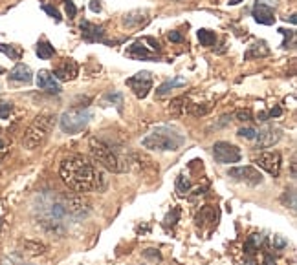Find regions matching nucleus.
Returning a JSON list of instances; mask_svg holds the SVG:
<instances>
[{
  "label": "nucleus",
  "instance_id": "obj_16",
  "mask_svg": "<svg viewBox=\"0 0 297 265\" xmlns=\"http://www.w3.org/2000/svg\"><path fill=\"white\" fill-rule=\"evenodd\" d=\"M37 86L48 93H61V84L48 70H41L37 73Z\"/></svg>",
  "mask_w": 297,
  "mask_h": 265
},
{
  "label": "nucleus",
  "instance_id": "obj_14",
  "mask_svg": "<svg viewBox=\"0 0 297 265\" xmlns=\"http://www.w3.org/2000/svg\"><path fill=\"white\" fill-rule=\"evenodd\" d=\"M79 73V66L76 61L72 59H64L61 66H57L55 71H53V77L57 81H74Z\"/></svg>",
  "mask_w": 297,
  "mask_h": 265
},
{
  "label": "nucleus",
  "instance_id": "obj_5",
  "mask_svg": "<svg viewBox=\"0 0 297 265\" xmlns=\"http://www.w3.org/2000/svg\"><path fill=\"white\" fill-rule=\"evenodd\" d=\"M92 119V113L88 110H83V108H70L66 110L64 113L59 119V126L64 134H77L88 125V121Z\"/></svg>",
  "mask_w": 297,
  "mask_h": 265
},
{
  "label": "nucleus",
  "instance_id": "obj_21",
  "mask_svg": "<svg viewBox=\"0 0 297 265\" xmlns=\"http://www.w3.org/2000/svg\"><path fill=\"white\" fill-rule=\"evenodd\" d=\"M35 53H37L39 59L48 61V59H52V57L55 55V50H53V46L50 44V42L43 41V42H39V44H37V48H35Z\"/></svg>",
  "mask_w": 297,
  "mask_h": 265
},
{
  "label": "nucleus",
  "instance_id": "obj_24",
  "mask_svg": "<svg viewBox=\"0 0 297 265\" xmlns=\"http://www.w3.org/2000/svg\"><path fill=\"white\" fill-rule=\"evenodd\" d=\"M0 51L4 53V55H8L11 59V61H17V59H20V53H22V50L17 46H11V44H2L0 42Z\"/></svg>",
  "mask_w": 297,
  "mask_h": 265
},
{
  "label": "nucleus",
  "instance_id": "obj_1",
  "mask_svg": "<svg viewBox=\"0 0 297 265\" xmlns=\"http://www.w3.org/2000/svg\"><path fill=\"white\" fill-rule=\"evenodd\" d=\"M59 174H61L62 183L74 192H99L107 185L103 172L81 156H70L62 159Z\"/></svg>",
  "mask_w": 297,
  "mask_h": 265
},
{
  "label": "nucleus",
  "instance_id": "obj_37",
  "mask_svg": "<svg viewBox=\"0 0 297 265\" xmlns=\"http://www.w3.org/2000/svg\"><path fill=\"white\" fill-rule=\"evenodd\" d=\"M259 121H268V113L260 112V113H259Z\"/></svg>",
  "mask_w": 297,
  "mask_h": 265
},
{
  "label": "nucleus",
  "instance_id": "obj_29",
  "mask_svg": "<svg viewBox=\"0 0 297 265\" xmlns=\"http://www.w3.org/2000/svg\"><path fill=\"white\" fill-rule=\"evenodd\" d=\"M178 216H180V210L178 209H173V212H169V214H167V218H165V227H167L169 223H171V227H175Z\"/></svg>",
  "mask_w": 297,
  "mask_h": 265
},
{
  "label": "nucleus",
  "instance_id": "obj_7",
  "mask_svg": "<svg viewBox=\"0 0 297 265\" xmlns=\"http://www.w3.org/2000/svg\"><path fill=\"white\" fill-rule=\"evenodd\" d=\"M227 176L233 179V181H239V183H246V185H260L262 183V174L253 167H235V168H229L227 170Z\"/></svg>",
  "mask_w": 297,
  "mask_h": 265
},
{
  "label": "nucleus",
  "instance_id": "obj_25",
  "mask_svg": "<svg viewBox=\"0 0 297 265\" xmlns=\"http://www.w3.org/2000/svg\"><path fill=\"white\" fill-rule=\"evenodd\" d=\"M191 191V181H189L185 176H178L176 177V192H178L180 196L187 194V192Z\"/></svg>",
  "mask_w": 297,
  "mask_h": 265
},
{
  "label": "nucleus",
  "instance_id": "obj_20",
  "mask_svg": "<svg viewBox=\"0 0 297 265\" xmlns=\"http://www.w3.org/2000/svg\"><path fill=\"white\" fill-rule=\"evenodd\" d=\"M270 50L268 46H266V42H257V44H253V46H250V50L246 51V55L244 59L246 61H250V59H253V57H264V55H268Z\"/></svg>",
  "mask_w": 297,
  "mask_h": 265
},
{
  "label": "nucleus",
  "instance_id": "obj_13",
  "mask_svg": "<svg viewBox=\"0 0 297 265\" xmlns=\"http://www.w3.org/2000/svg\"><path fill=\"white\" fill-rule=\"evenodd\" d=\"M81 35L86 42H107L105 39V29L97 24H92L88 20H83L81 22Z\"/></svg>",
  "mask_w": 297,
  "mask_h": 265
},
{
  "label": "nucleus",
  "instance_id": "obj_28",
  "mask_svg": "<svg viewBox=\"0 0 297 265\" xmlns=\"http://www.w3.org/2000/svg\"><path fill=\"white\" fill-rule=\"evenodd\" d=\"M239 135L244 137V139H255L257 130H253V128H250V126H246V128H241V130H239Z\"/></svg>",
  "mask_w": 297,
  "mask_h": 265
},
{
  "label": "nucleus",
  "instance_id": "obj_34",
  "mask_svg": "<svg viewBox=\"0 0 297 265\" xmlns=\"http://www.w3.org/2000/svg\"><path fill=\"white\" fill-rule=\"evenodd\" d=\"M90 10L94 11V13H99V11H101V4H99V0H90Z\"/></svg>",
  "mask_w": 297,
  "mask_h": 265
},
{
  "label": "nucleus",
  "instance_id": "obj_8",
  "mask_svg": "<svg viewBox=\"0 0 297 265\" xmlns=\"http://www.w3.org/2000/svg\"><path fill=\"white\" fill-rule=\"evenodd\" d=\"M61 203L64 207L66 214H70L72 218H77V219L86 218L90 212L88 201L83 200L81 196H62Z\"/></svg>",
  "mask_w": 297,
  "mask_h": 265
},
{
  "label": "nucleus",
  "instance_id": "obj_41",
  "mask_svg": "<svg viewBox=\"0 0 297 265\" xmlns=\"http://www.w3.org/2000/svg\"><path fill=\"white\" fill-rule=\"evenodd\" d=\"M290 22H292V24H295V22H297V19H295V15H292V17H290Z\"/></svg>",
  "mask_w": 297,
  "mask_h": 265
},
{
  "label": "nucleus",
  "instance_id": "obj_39",
  "mask_svg": "<svg viewBox=\"0 0 297 265\" xmlns=\"http://www.w3.org/2000/svg\"><path fill=\"white\" fill-rule=\"evenodd\" d=\"M292 177L295 179V161H292Z\"/></svg>",
  "mask_w": 297,
  "mask_h": 265
},
{
  "label": "nucleus",
  "instance_id": "obj_4",
  "mask_svg": "<svg viewBox=\"0 0 297 265\" xmlns=\"http://www.w3.org/2000/svg\"><path fill=\"white\" fill-rule=\"evenodd\" d=\"M53 125H55V116L53 113H41L33 119V123L28 126V130L24 134L22 144L24 148L35 150L46 141V137L52 132Z\"/></svg>",
  "mask_w": 297,
  "mask_h": 265
},
{
  "label": "nucleus",
  "instance_id": "obj_10",
  "mask_svg": "<svg viewBox=\"0 0 297 265\" xmlns=\"http://www.w3.org/2000/svg\"><path fill=\"white\" fill-rule=\"evenodd\" d=\"M281 154L279 152H262L255 158V165L260 167L262 170L270 174V176L277 177L281 174Z\"/></svg>",
  "mask_w": 297,
  "mask_h": 265
},
{
  "label": "nucleus",
  "instance_id": "obj_18",
  "mask_svg": "<svg viewBox=\"0 0 297 265\" xmlns=\"http://www.w3.org/2000/svg\"><path fill=\"white\" fill-rule=\"evenodd\" d=\"M101 106H116L121 112L123 110V95L119 92H109L105 93L101 99Z\"/></svg>",
  "mask_w": 297,
  "mask_h": 265
},
{
  "label": "nucleus",
  "instance_id": "obj_22",
  "mask_svg": "<svg viewBox=\"0 0 297 265\" xmlns=\"http://www.w3.org/2000/svg\"><path fill=\"white\" fill-rule=\"evenodd\" d=\"M140 15H142V11H132V13L125 15L123 24H125V26H145V24L149 22V19H147V17L140 19Z\"/></svg>",
  "mask_w": 297,
  "mask_h": 265
},
{
  "label": "nucleus",
  "instance_id": "obj_3",
  "mask_svg": "<svg viewBox=\"0 0 297 265\" xmlns=\"http://www.w3.org/2000/svg\"><path fill=\"white\" fill-rule=\"evenodd\" d=\"M90 154L94 156V159L101 167H105L110 172H127L130 168V159L125 158L116 148H112L109 143L95 139V137L90 141Z\"/></svg>",
  "mask_w": 297,
  "mask_h": 265
},
{
  "label": "nucleus",
  "instance_id": "obj_44",
  "mask_svg": "<svg viewBox=\"0 0 297 265\" xmlns=\"http://www.w3.org/2000/svg\"><path fill=\"white\" fill-rule=\"evenodd\" d=\"M242 265H250V263H242Z\"/></svg>",
  "mask_w": 297,
  "mask_h": 265
},
{
  "label": "nucleus",
  "instance_id": "obj_15",
  "mask_svg": "<svg viewBox=\"0 0 297 265\" xmlns=\"http://www.w3.org/2000/svg\"><path fill=\"white\" fill-rule=\"evenodd\" d=\"M251 17L255 19V22L264 24V26H272V24H275L274 10L266 4H260V2H257V4L253 6V10H251Z\"/></svg>",
  "mask_w": 297,
  "mask_h": 265
},
{
  "label": "nucleus",
  "instance_id": "obj_12",
  "mask_svg": "<svg viewBox=\"0 0 297 265\" xmlns=\"http://www.w3.org/2000/svg\"><path fill=\"white\" fill-rule=\"evenodd\" d=\"M125 55L134 59V61H158L156 51H151L147 46H143V42H134L127 48Z\"/></svg>",
  "mask_w": 297,
  "mask_h": 265
},
{
  "label": "nucleus",
  "instance_id": "obj_23",
  "mask_svg": "<svg viewBox=\"0 0 297 265\" xmlns=\"http://www.w3.org/2000/svg\"><path fill=\"white\" fill-rule=\"evenodd\" d=\"M198 35V41H200V44L202 46H213L215 44V41H217V37H215V33L209 31V29H200V31L196 33Z\"/></svg>",
  "mask_w": 297,
  "mask_h": 265
},
{
  "label": "nucleus",
  "instance_id": "obj_11",
  "mask_svg": "<svg viewBox=\"0 0 297 265\" xmlns=\"http://www.w3.org/2000/svg\"><path fill=\"white\" fill-rule=\"evenodd\" d=\"M279 139H281V130H279V128H274V126H266V128L259 130L257 132V135H255L257 148H268V146H274Z\"/></svg>",
  "mask_w": 297,
  "mask_h": 265
},
{
  "label": "nucleus",
  "instance_id": "obj_2",
  "mask_svg": "<svg viewBox=\"0 0 297 265\" xmlns=\"http://www.w3.org/2000/svg\"><path fill=\"white\" fill-rule=\"evenodd\" d=\"M185 143V135L171 126H156L142 139L143 148L160 150V152H169V150H180Z\"/></svg>",
  "mask_w": 297,
  "mask_h": 265
},
{
  "label": "nucleus",
  "instance_id": "obj_6",
  "mask_svg": "<svg viewBox=\"0 0 297 265\" xmlns=\"http://www.w3.org/2000/svg\"><path fill=\"white\" fill-rule=\"evenodd\" d=\"M213 158L220 165H231L239 163L242 158L241 148H237L235 144L226 143V141H218L213 144Z\"/></svg>",
  "mask_w": 297,
  "mask_h": 265
},
{
  "label": "nucleus",
  "instance_id": "obj_36",
  "mask_svg": "<svg viewBox=\"0 0 297 265\" xmlns=\"http://www.w3.org/2000/svg\"><path fill=\"white\" fill-rule=\"evenodd\" d=\"M264 263H266V265H275V260L270 254H266V256H264Z\"/></svg>",
  "mask_w": 297,
  "mask_h": 265
},
{
  "label": "nucleus",
  "instance_id": "obj_9",
  "mask_svg": "<svg viewBox=\"0 0 297 265\" xmlns=\"http://www.w3.org/2000/svg\"><path fill=\"white\" fill-rule=\"evenodd\" d=\"M127 86L134 92L138 99H145L152 88V75L149 71H140V73L132 75L127 79Z\"/></svg>",
  "mask_w": 297,
  "mask_h": 265
},
{
  "label": "nucleus",
  "instance_id": "obj_17",
  "mask_svg": "<svg viewBox=\"0 0 297 265\" xmlns=\"http://www.w3.org/2000/svg\"><path fill=\"white\" fill-rule=\"evenodd\" d=\"M10 81H13V83H31L33 71L29 70V66L20 64L19 62V64L10 71Z\"/></svg>",
  "mask_w": 297,
  "mask_h": 265
},
{
  "label": "nucleus",
  "instance_id": "obj_31",
  "mask_svg": "<svg viewBox=\"0 0 297 265\" xmlns=\"http://www.w3.org/2000/svg\"><path fill=\"white\" fill-rule=\"evenodd\" d=\"M64 2H66V13H68V19H74L77 13V8L74 6L72 0H64Z\"/></svg>",
  "mask_w": 297,
  "mask_h": 265
},
{
  "label": "nucleus",
  "instance_id": "obj_33",
  "mask_svg": "<svg viewBox=\"0 0 297 265\" xmlns=\"http://www.w3.org/2000/svg\"><path fill=\"white\" fill-rule=\"evenodd\" d=\"M169 41H173V42H182V41H184V37H182V35H180L178 31H171L169 33Z\"/></svg>",
  "mask_w": 297,
  "mask_h": 265
},
{
  "label": "nucleus",
  "instance_id": "obj_43",
  "mask_svg": "<svg viewBox=\"0 0 297 265\" xmlns=\"http://www.w3.org/2000/svg\"><path fill=\"white\" fill-rule=\"evenodd\" d=\"M0 73H4V68H2V66H0Z\"/></svg>",
  "mask_w": 297,
  "mask_h": 265
},
{
  "label": "nucleus",
  "instance_id": "obj_30",
  "mask_svg": "<svg viewBox=\"0 0 297 265\" xmlns=\"http://www.w3.org/2000/svg\"><path fill=\"white\" fill-rule=\"evenodd\" d=\"M235 116H237V119H239V121H251V119H253V116H251V110H248V108H246V110H239Z\"/></svg>",
  "mask_w": 297,
  "mask_h": 265
},
{
  "label": "nucleus",
  "instance_id": "obj_26",
  "mask_svg": "<svg viewBox=\"0 0 297 265\" xmlns=\"http://www.w3.org/2000/svg\"><path fill=\"white\" fill-rule=\"evenodd\" d=\"M24 247H26V251H28L29 254H43V252L46 251V247H44L43 243H31V242H26V243H24Z\"/></svg>",
  "mask_w": 297,
  "mask_h": 265
},
{
  "label": "nucleus",
  "instance_id": "obj_27",
  "mask_svg": "<svg viewBox=\"0 0 297 265\" xmlns=\"http://www.w3.org/2000/svg\"><path fill=\"white\" fill-rule=\"evenodd\" d=\"M13 112V104L11 102H0V119H8Z\"/></svg>",
  "mask_w": 297,
  "mask_h": 265
},
{
  "label": "nucleus",
  "instance_id": "obj_42",
  "mask_svg": "<svg viewBox=\"0 0 297 265\" xmlns=\"http://www.w3.org/2000/svg\"><path fill=\"white\" fill-rule=\"evenodd\" d=\"M4 148V139H2V135H0V150Z\"/></svg>",
  "mask_w": 297,
  "mask_h": 265
},
{
  "label": "nucleus",
  "instance_id": "obj_35",
  "mask_svg": "<svg viewBox=\"0 0 297 265\" xmlns=\"http://www.w3.org/2000/svg\"><path fill=\"white\" fill-rule=\"evenodd\" d=\"M281 113H283V110H281L279 106H275V108H272V110H270V117H279Z\"/></svg>",
  "mask_w": 297,
  "mask_h": 265
},
{
  "label": "nucleus",
  "instance_id": "obj_32",
  "mask_svg": "<svg viewBox=\"0 0 297 265\" xmlns=\"http://www.w3.org/2000/svg\"><path fill=\"white\" fill-rule=\"evenodd\" d=\"M43 10L46 11V13L50 15V17H53L55 20H61V15H59V11H57L55 8H53V6H44Z\"/></svg>",
  "mask_w": 297,
  "mask_h": 265
},
{
  "label": "nucleus",
  "instance_id": "obj_19",
  "mask_svg": "<svg viewBox=\"0 0 297 265\" xmlns=\"http://www.w3.org/2000/svg\"><path fill=\"white\" fill-rule=\"evenodd\" d=\"M176 86H185V79H184V77H175L173 81H167V83H163V84L160 86V88L156 90V95H158V97L169 95L171 90L176 88Z\"/></svg>",
  "mask_w": 297,
  "mask_h": 265
},
{
  "label": "nucleus",
  "instance_id": "obj_40",
  "mask_svg": "<svg viewBox=\"0 0 297 265\" xmlns=\"http://www.w3.org/2000/svg\"><path fill=\"white\" fill-rule=\"evenodd\" d=\"M241 2H242V0H229L231 6H237V4H241Z\"/></svg>",
  "mask_w": 297,
  "mask_h": 265
},
{
  "label": "nucleus",
  "instance_id": "obj_38",
  "mask_svg": "<svg viewBox=\"0 0 297 265\" xmlns=\"http://www.w3.org/2000/svg\"><path fill=\"white\" fill-rule=\"evenodd\" d=\"M275 242H277L279 247H284V245H286V243H284V240H281V238H275Z\"/></svg>",
  "mask_w": 297,
  "mask_h": 265
}]
</instances>
